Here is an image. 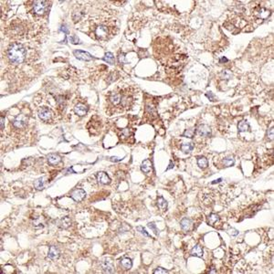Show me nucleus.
Here are the masks:
<instances>
[{
	"label": "nucleus",
	"instance_id": "1",
	"mask_svg": "<svg viewBox=\"0 0 274 274\" xmlns=\"http://www.w3.org/2000/svg\"><path fill=\"white\" fill-rule=\"evenodd\" d=\"M7 57L13 63H21L26 57V49L19 43H13L6 51Z\"/></svg>",
	"mask_w": 274,
	"mask_h": 274
},
{
	"label": "nucleus",
	"instance_id": "2",
	"mask_svg": "<svg viewBox=\"0 0 274 274\" xmlns=\"http://www.w3.org/2000/svg\"><path fill=\"white\" fill-rule=\"evenodd\" d=\"M71 198L76 201V202H81L83 199L85 198L86 196V192L84 191L83 189H81V188H78V189H75L71 192Z\"/></svg>",
	"mask_w": 274,
	"mask_h": 274
},
{
	"label": "nucleus",
	"instance_id": "3",
	"mask_svg": "<svg viewBox=\"0 0 274 274\" xmlns=\"http://www.w3.org/2000/svg\"><path fill=\"white\" fill-rule=\"evenodd\" d=\"M48 2L46 1H36L34 3V11L37 15H43L47 10Z\"/></svg>",
	"mask_w": 274,
	"mask_h": 274
},
{
	"label": "nucleus",
	"instance_id": "4",
	"mask_svg": "<svg viewBox=\"0 0 274 274\" xmlns=\"http://www.w3.org/2000/svg\"><path fill=\"white\" fill-rule=\"evenodd\" d=\"M28 121V118L24 115H18L15 118V120L13 121V126L17 129H22L24 128L27 124Z\"/></svg>",
	"mask_w": 274,
	"mask_h": 274
},
{
	"label": "nucleus",
	"instance_id": "5",
	"mask_svg": "<svg viewBox=\"0 0 274 274\" xmlns=\"http://www.w3.org/2000/svg\"><path fill=\"white\" fill-rule=\"evenodd\" d=\"M73 54L77 59H81V60H85V61H90V60L93 59V57L91 56L90 53H88L86 51H82V50L77 49V50H74Z\"/></svg>",
	"mask_w": 274,
	"mask_h": 274
},
{
	"label": "nucleus",
	"instance_id": "6",
	"mask_svg": "<svg viewBox=\"0 0 274 274\" xmlns=\"http://www.w3.org/2000/svg\"><path fill=\"white\" fill-rule=\"evenodd\" d=\"M39 116L44 121H49L52 117V112L49 108L42 107L39 110Z\"/></svg>",
	"mask_w": 274,
	"mask_h": 274
},
{
	"label": "nucleus",
	"instance_id": "7",
	"mask_svg": "<svg viewBox=\"0 0 274 274\" xmlns=\"http://www.w3.org/2000/svg\"><path fill=\"white\" fill-rule=\"evenodd\" d=\"M108 28L104 26V25H101V26H98L95 29V35L98 39H104V37L108 35Z\"/></svg>",
	"mask_w": 274,
	"mask_h": 274
},
{
	"label": "nucleus",
	"instance_id": "8",
	"mask_svg": "<svg viewBox=\"0 0 274 274\" xmlns=\"http://www.w3.org/2000/svg\"><path fill=\"white\" fill-rule=\"evenodd\" d=\"M101 267L105 273H112L114 271V266L112 261L104 260L101 263Z\"/></svg>",
	"mask_w": 274,
	"mask_h": 274
},
{
	"label": "nucleus",
	"instance_id": "9",
	"mask_svg": "<svg viewBox=\"0 0 274 274\" xmlns=\"http://www.w3.org/2000/svg\"><path fill=\"white\" fill-rule=\"evenodd\" d=\"M197 133L203 137H209L211 135V128L207 124H201L196 130Z\"/></svg>",
	"mask_w": 274,
	"mask_h": 274
},
{
	"label": "nucleus",
	"instance_id": "10",
	"mask_svg": "<svg viewBox=\"0 0 274 274\" xmlns=\"http://www.w3.org/2000/svg\"><path fill=\"white\" fill-rule=\"evenodd\" d=\"M255 16L258 18H261V19H267L270 15V11L264 8V7H260V8H258L257 10H255L254 12Z\"/></svg>",
	"mask_w": 274,
	"mask_h": 274
},
{
	"label": "nucleus",
	"instance_id": "11",
	"mask_svg": "<svg viewBox=\"0 0 274 274\" xmlns=\"http://www.w3.org/2000/svg\"><path fill=\"white\" fill-rule=\"evenodd\" d=\"M74 112L79 116H84L88 112V107L83 103H78L74 107Z\"/></svg>",
	"mask_w": 274,
	"mask_h": 274
},
{
	"label": "nucleus",
	"instance_id": "12",
	"mask_svg": "<svg viewBox=\"0 0 274 274\" xmlns=\"http://www.w3.org/2000/svg\"><path fill=\"white\" fill-rule=\"evenodd\" d=\"M133 102V98L129 94H121V104L124 108H130Z\"/></svg>",
	"mask_w": 274,
	"mask_h": 274
},
{
	"label": "nucleus",
	"instance_id": "13",
	"mask_svg": "<svg viewBox=\"0 0 274 274\" xmlns=\"http://www.w3.org/2000/svg\"><path fill=\"white\" fill-rule=\"evenodd\" d=\"M59 250L57 247L55 246H50L49 247V253H48V257L50 258L52 261H55V260H58L59 258Z\"/></svg>",
	"mask_w": 274,
	"mask_h": 274
},
{
	"label": "nucleus",
	"instance_id": "14",
	"mask_svg": "<svg viewBox=\"0 0 274 274\" xmlns=\"http://www.w3.org/2000/svg\"><path fill=\"white\" fill-rule=\"evenodd\" d=\"M141 170L144 174H150L152 171H153V165H152V162L149 159L144 160V161L143 162V164L141 165Z\"/></svg>",
	"mask_w": 274,
	"mask_h": 274
},
{
	"label": "nucleus",
	"instance_id": "15",
	"mask_svg": "<svg viewBox=\"0 0 274 274\" xmlns=\"http://www.w3.org/2000/svg\"><path fill=\"white\" fill-rule=\"evenodd\" d=\"M57 224H58V227H61V228H68L71 225V219L68 217H63L62 218L58 220Z\"/></svg>",
	"mask_w": 274,
	"mask_h": 274
},
{
	"label": "nucleus",
	"instance_id": "16",
	"mask_svg": "<svg viewBox=\"0 0 274 274\" xmlns=\"http://www.w3.org/2000/svg\"><path fill=\"white\" fill-rule=\"evenodd\" d=\"M96 177H97L98 181L100 182V183H102V184H103V185H108V184H110L111 179H110V177H108V174H106V173H104V172H99V173L97 174Z\"/></svg>",
	"mask_w": 274,
	"mask_h": 274
},
{
	"label": "nucleus",
	"instance_id": "17",
	"mask_svg": "<svg viewBox=\"0 0 274 274\" xmlns=\"http://www.w3.org/2000/svg\"><path fill=\"white\" fill-rule=\"evenodd\" d=\"M45 224H46V220L43 217H37V218H35V219L32 221V225L34 227L36 228H41V227H45Z\"/></svg>",
	"mask_w": 274,
	"mask_h": 274
},
{
	"label": "nucleus",
	"instance_id": "18",
	"mask_svg": "<svg viewBox=\"0 0 274 274\" xmlns=\"http://www.w3.org/2000/svg\"><path fill=\"white\" fill-rule=\"evenodd\" d=\"M60 160H61L60 156L56 155V154H50V155H48V162H49V165H57V164H59L60 162Z\"/></svg>",
	"mask_w": 274,
	"mask_h": 274
},
{
	"label": "nucleus",
	"instance_id": "19",
	"mask_svg": "<svg viewBox=\"0 0 274 274\" xmlns=\"http://www.w3.org/2000/svg\"><path fill=\"white\" fill-rule=\"evenodd\" d=\"M180 225H181V228L184 231H187L190 230V227H191V225H192V221L190 220L189 218H185L181 220L180 222Z\"/></svg>",
	"mask_w": 274,
	"mask_h": 274
},
{
	"label": "nucleus",
	"instance_id": "20",
	"mask_svg": "<svg viewBox=\"0 0 274 274\" xmlns=\"http://www.w3.org/2000/svg\"><path fill=\"white\" fill-rule=\"evenodd\" d=\"M121 94L112 93L110 96V102L113 105H119V104H121Z\"/></svg>",
	"mask_w": 274,
	"mask_h": 274
},
{
	"label": "nucleus",
	"instance_id": "21",
	"mask_svg": "<svg viewBox=\"0 0 274 274\" xmlns=\"http://www.w3.org/2000/svg\"><path fill=\"white\" fill-rule=\"evenodd\" d=\"M203 249L199 246V245H196L193 249L191 250V254L193 256H196V257H198V258H201L203 256Z\"/></svg>",
	"mask_w": 274,
	"mask_h": 274
},
{
	"label": "nucleus",
	"instance_id": "22",
	"mask_svg": "<svg viewBox=\"0 0 274 274\" xmlns=\"http://www.w3.org/2000/svg\"><path fill=\"white\" fill-rule=\"evenodd\" d=\"M157 206H158V208L161 210H165L167 208L168 203H167V201L165 198H163L162 196H160V197H158V199H157Z\"/></svg>",
	"mask_w": 274,
	"mask_h": 274
},
{
	"label": "nucleus",
	"instance_id": "23",
	"mask_svg": "<svg viewBox=\"0 0 274 274\" xmlns=\"http://www.w3.org/2000/svg\"><path fill=\"white\" fill-rule=\"evenodd\" d=\"M238 129L240 133H243V132H247L249 131V124L247 123L246 121H241L238 124Z\"/></svg>",
	"mask_w": 274,
	"mask_h": 274
},
{
	"label": "nucleus",
	"instance_id": "24",
	"mask_svg": "<svg viewBox=\"0 0 274 274\" xmlns=\"http://www.w3.org/2000/svg\"><path fill=\"white\" fill-rule=\"evenodd\" d=\"M121 266H123V267H124V269L129 270V269H131V268H132V266H133V261H132L131 258H123V260L121 261Z\"/></svg>",
	"mask_w": 274,
	"mask_h": 274
},
{
	"label": "nucleus",
	"instance_id": "25",
	"mask_svg": "<svg viewBox=\"0 0 274 274\" xmlns=\"http://www.w3.org/2000/svg\"><path fill=\"white\" fill-rule=\"evenodd\" d=\"M103 59H104V61H106V62L111 64V65H113L114 63H115V59H114L113 54H112V53H111V52L105 53V56H104Z\"/></svg>",
	"mask_w": 274,
	"mask_h": 274
},
{
	"label": "nucleus",
	"instance_id": "26",
	"mask_svg": "<svg viewBox=\"0 0 274 274\" xmlns=\"http://www.w3.org/2000/svg\"><path fill=\"white\" fill-rule=\"evenodd\" d=\"M197 165H198V166L200 167V168H206V167H208V159L204 156L197 157Z\"/></svg>",
	"mask_w": 274,
	"mask_h": 274
},
{
	"label": "nucleus",
	"instance_id": "27",
	"mask_svg": "<svg viewBox=\"0 0 274 274\" xmlns=\"http://www.w3.org/2000/svg\"><path fill=\"white\" fill-rule=\"evenodd\" d=\"M193 149H194V145H193V143H184V144H182V145H181V150L184 152L185 154L190 153V152H191Z\"/></svg>",
	"mask_w": 274,
	"mask_h": 274
},
{
	"label": "nucleus",
	"instance_id": "28",
	"mask_svg": "<svg viewBox=\"0 0 274 274\" xmlns=\"http://www.w3.org/2000/svg\"><path fill=\"white\" fill-rule=\"evenodd\" d=\"M231 77H232V72H231L230 71H228V70L223 71L221 72V74H220V78H221L222 80H224V81L230 80Z\"/></svg>",
	"mask_w": 274,
	"mask_h": 274
},
{
	"label": "nucleus",
	"instance_id": "29",
	"mask_svg": "<svg viewBox=\"0 0 274 274\" xmlns=\"http://www.w3.org/2000/svg\"><path fill=\"white\" fill-rule=\"evenodd\" d=\"M34 186L37 189V190H41L44 188V178L43 177H40L37 178L35 183H34Z\"/></svg>",
	"mask_w": 274,
	"mask_h": 274
},
{
	"label": "nucleus",
	"instance_id": "30",
	"mask_svg": "<svg viewBox=\"0 0 274 274\" xmlns=\"http://www.w3.org/2000/svg\"><path fill=\"white\" fill-rule=\"evenodd\" d=\"M218 220H219V217L217 214H214V213H213V214H211L208 217V224L211 226H214Z\"/></svg>",
	"mask_w": 274,
	"mask_h": 274
},
{
	"label": "nucleus",
	"instance_id": "31",
	"mask_svg": "<svg viewBox=\"0 0 274 274\" xmlns=\"http://www.w3.org/2000/svg\"><path fill=\"white\" fill-rule=\"evenodd\" d=\"M235 163V160L232 156H228V157H226L224 160H223V165L226 166V167H230V166H232Z\"/></svg>",
	"mask_w": 274,
	"mask_h": 274
},
{
	"label": "nucleus",
	"instance_id": "32",
	"mask_svg": "<svg viewBox=\"0 0 274 274\" xmlns=\"http://www.w3.org/2000/svg\"><path fill=\"white\" fill-rule=\"evenodd\" d=\"M195 134V130L193 129H189V130H186V132L183 133V136L187 137V138H193Z\"/></svg>",
	"mask_w": 274,
	"mask_h": 274
},
{
	"label": "nucleus",
	"instance_id": "33",
	"mask_svg": "<svg viewBox=\"0 0 274 274\" xmlns=\"http://www.w3.org/2000/svg\"><path fill=\"white\" fill-rule=\"evenodd\" d=\"M70 41L72 43V44H80V43H81V40H80V39L79 37L76 36V35H72V36H71L70 37Z\"/></svg>",
	"mask_w": 274,
	"mask_h": 274
},
{
	"label": "nucleus",
	"instance_id": "34",
	"mask_svg": "<svg viewBox=\"0 0 274 274\" xmlns=\"http://www.w3.org/2000/svg\"><path fill=\"white\" fill-rule=\"evenodd\" d=\"M137 230H138L142 235H143V236H145V237H150V235L147 233V231L144 230V228L143 227H141V226H139V227H137Z\"/></svg>",
	"mask_w": 274,
	"mask_h": 274
},
{
	"label": "nucleus",
	"instance_id": "35",
	"mask_svg": "<svg viewBox=\"0 0 274 274\" xmlns=\"http://www.w3.org/2000/svg\"><path fill=\"white\" fill-rule=\"evenodd\" d=\"M148 227L150 228V230H152L154 231V233L155 234V235H157L158 234V230H157V228H156V225L154 223V222H151V223H149L148 224Z\"/></svg>",
	"mask_w": 274,
	"mask_h": 274
},
{
	"label": "nucleus",
	"instance_id": "36",
	"mask_svg": "<svg viewBox=\"0 0 274 274\" xmlns=\"http://www.w3.org/2000/svg\"><path fill=\"white\" fill-rule=\"evenodd\" d=\"M131 135V132L129 129H124L123 130V133H121V137H124V138H127V137H130Z\"/></svg>",
	"mask_w": 274,
	"mask_h": 274
},
{
	"label": "nucleus",
	"instance_id": "37",
	"mask_svg": "<svg viewBox=\"0 0 274 274\" xmlns=\"http://www.w3.org/2000/svg\"><path fill=\"white\" fill-rule=\"evenodd\" d=\"M168 271H167L166 270H165V269H163V268H157L155 271H154V273L155 274H165V273H167Z\"/></svg>",
	"mask_w": 274,
	"mask_h": 274
},
{
	"label": "nucleus",
	"instance_id": "38",
	"mask_svg": "<svg viewBox=\"0 0 274 274\" xmlns=\"http://www.w3.org/2000/svg\"><path fill=\"white\" fill-rule=\"evenodd\" d=\"M118 59L121 63H127L126 59H125V55L124 54H120L118 57Z\"/></svg>",
	"mask_w": 274,
	"mask_h": 274
},
{
	"label": "nucleus",
	"instance_id": "39",
	"mask_svg": "<svg viewBox=\"0 0 274 274\" xmlns=\"http://www.w3.org/2000/svg\"><path fill=\"white\" fill-rule=\"evenodd\" d=\"M206 95H207V97L209 99L210 101H212V102H215L216 98H215V96H214V95H213V93H208L206 94Z\"/></svg>",
	"mask_w": 274,
	"mask_h": 274
},
{
	"label": "nucleus",
	"instance_id": "40",
	"mask_svg": "<svg viewBox=\"0 0 274 274\" xmlns=\"http://www.w3.org/2000/svg\"><path fill=\"white\" fill-rule=\"evenodd\" d=\"M268 136L270 137V140H272V139H273V127H272V128H270V130L268 131Z\"/></svg>",
	"mask_w": 274,
	"mask_h": 274
},
{
	"label": "nucleus",
	"instance_id": "41",
	"mask_svg": "<svg viewBox=\"0 0 274 274\" xmlns=\"http://www.w3.org/2000/svg\"><path fill=\"white\" fill-rule=\"evenodd\" d=\"M59 30H60V31H63L65 34H68V28H67L66 26H61V28H59Z\"/></svg>",
	"mask_w": 274,
	"mask_h": 274
},
{
	"label": "nucleus",
	"instance_id": "42",
	"mask_svg": "<svg viewBox=\"0 0 274 274\" xmlns=\"http://www.w3.org/2000/svg\"><path fill=\"white\" fill-rule=\"evenodd\" d=\"M121 158H119V157H115V156L111 157L112 162H119V161H121Z\"/></svg>",
	"mask_w": 274,
	"mask_h": 274
},
{
	"label": "nucleus",
	"instance_id": "43",
	"mask_svg": "<svg viewBox=\"0 0 274 274\" xmlns=\"http://www.w3.org/2000/svg\"><path fill=\"white\" fill-rule=\"evenodd\" d=\"M4 124H5V119L3 116H1V130H4Z\"/></svg>",
	"mask_w": 274,
	"mask_h": 274
},
{
	"label": "nucleus",
	"instance_id": "44",
	"mask_svg": "<svg viewBox=\"0 0 274 274\" xmlns=\"http://www.w3.org/2000/svg\"><path fill=\"white\" fill-rule=\"evenodd\" d=\"M227 61H228V59H226V58H222L221 59L219 60V62H220V63H222V62H227Z\"/></svg>",
	"mask_w": 274,
	"mask_h": 274
},
{
	"label": "nucleus",
	"instance_id": "45",
	"mask_svg": "<svg viewBox=\"0 0 274 274\" xmlns=\"http://www.w3.org/2000/svg\"><path fill=\"white\" fill-rule=\"evenodd\" d=\"M221 181H222V178H219V179H217V180H215V181H213L212 184H217V183H219V182H221Z\"/></svg>",
	"mask_w": 274,
	"mask_h": 274
},
{
	"label": "nucleus",
	"instance_id": "46",
	"mask_svg": "<svg viewBox=\"0 0 274 274\" xmlns=\"http://www.w3.org/2000/svg\"><path fill=\"white\" fill-rule=\"evenodd\" d=\"M173 167H174V165H173V162L171 161V162H170V165H169V166L167 167V168H166V170H169V169L173 168Z\"/></svg>",
	"mask_w": 274,
	"mask_h": 274
},
{
	"label": "nucleus",
	"instance_id": "47",
	"mask_svg": "<svg viewBox=\"0 0 274 274\" xmlns=\"http://www.w3.org/2000/svg\"><path fill=\"white\" fill-rule=\"evenodd\" d=\"M211 269H212V270H209V273H216V272H217V270H214V268H211Z\"/></svg>",
	"mask_w": 274,
	"mask_h": 274
}]
</instances>
